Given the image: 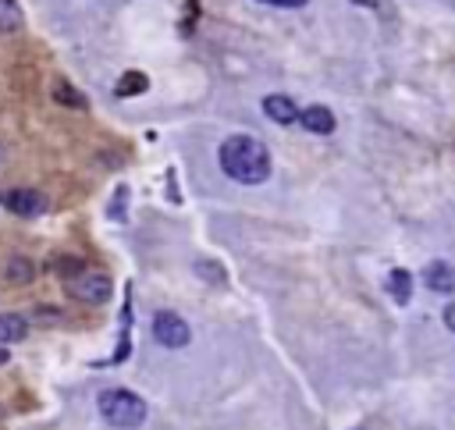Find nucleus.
Returning <instances> with one entry per match:
<instances>
[{
	"label": "nucleus",
	"mask_w": 455,
	"mask_h": 430,
	"mask_svg": "<svg viewBox=\"0 0 455 430\" xmlns=\"http://www.w3.org/2000/svg\"><path fill=\"white\" fill-rule=\"evenodd\" d=\"M423 281H427V288H430V291L451 295V291H455V267H451V263H444V259H434V263H427Z\"/></svg>",
	"instance_id": "6"
},
{
	"label": "nucleus",
	"mask_w": 455,
	"mask_h": 430,
	"mask_svg": "<svg viewBox=\"0 0 455 430\" xmlns=\"http://www.w3.org/2000/svg\"><path fill=\"white\" fill-rule=\"evenodd\" d=\"M68 291H71L78 302H92V306H100V302L110 299L114 284H110V277L100 274V270H78L75 277H68Z\"/></svg>",
	"instance_id": "3"
},
{
	"label": "nucleus",
	"mask_w": 455,
	"mask_h": 430,
	"mask_svg": "<svg viewBox=\"0 0 455 430\" xmlns=\"http://www.w3.org/2000/svg\"><path fill=\"white\" fill-rule=\"evenodd\" d=\"M444 323H448V330H455V302H448V309H444Z\"/></svg>",
	"instance_id": "15"
},
{
	"label": "nucleus",
	"mask_w": 455,
	"mask_h": 430,
	"mask_svg": "<svg viewBox=\"0 0 455 430\" xmlns=\"http://www.w3.org/2000/svg\"><path fill=\"white\" fill-rule=\"evenodd\" d=\"M53 96L64 103V107H75V110H85V96L78 92V89H71L68 82H57L53 85Z\"/></svg>",
	"instance_id": "13"
},
{
	"label": "nucleus",
	"mask_w": 455,
	"mask_h": 430,
	"mask_svg": "<svg viewBox=\"0 0 455 430\" xmlns=\"http://www.w3.org/2000/svg\"><path fill=\"white\" fill-rule=\"evenodd\" d=\"M4 206L18 217H39L46 210V199L36 188H7L4 192Z\"/></svg>",
	"instance_id": "5"
},
{
	"label": "nucleus",
	"mask_w": 455,
	"mask_h": 430,
	"mask_svg": "<svg viewBox=\"0 0 455 430\" xmlns=\"http://www.w3.org/2000/svg\"><path fill=\"white\" fill-rule=\"evenodd\" d=\"M263 114H267L270 121H277V124H295V121H299V107H295L288 96H281V92H274V96L263 100Z\"/></svg>",
	"instance_id": "7"
},
{
	"label": "nucleus",
	"mask_w": 455,
	"mask_h": 430,
	"mask_svg": "<svg viewBox=\"0 0 455 430\" xmlns=\"http://www.w3.org/2000/svg\"><path fill=\"white\" fill-rule=\"evenodd\" d=\"M100 416L110 423V426H121V430H132V426H142L146 419V402L128 391V387H107L100 391Z\"/></svg>",
	"instance_id": "2"
},
{
	"label": "nucleus",
	"mask_w": 455,
	"mask_h": 430,
	"mask_svg": "<svg viewBox=\"0 0 455 430\" xmlns=\"http://www.w3.org/2000/svg\"><path fill=\"white\" fill-rule=\"evenodd\" d=\"M28 334V323L14 313H0V341H21Z\"/></svg>",
	"instance_id": "11"
},
{
	"label": "nucleus",
	"mask_w": 455,
	"mask_h": 430,
	"mask_svg": "<svg viewBox=\"0 0 455 430\" xmlns=\"http://www.w3.org/2000/svg\"><path fill=\"white\" fill-rule=\"evenodd\" d=\"M32 277H36V267H32L28 256H7V259H4V281H11V284H28Z\"/></svg>",
	"instance_id": "9"
},
{
	"label": "nucleus",
	"mask_w": 455,
	"mask_h": 430,
	"mask_svg": "<svg viewBox=\"0 0 455 430\" xmlns=\"http://www.w3.org/2000/svg\"><path fill=\"white\" fill-rule=\"evenodd\" d=\"M153 338L164 348H185L188 338H192V330H188V323L178 313H156L153 316Z\"/></svg>",
	"instance_id": "4"
},
{
	"label": "nucleus",
	"mask_w": 455,
	"mask_h": 430,
	"mask_svg": "<svg viewBox=\"0 0 455 430\" xmlns=\"http://www.w3.org/2000/svg\"><path fill=\"white\" fill-rule=\"evenodd\" d=\"M387 291H391V299L398 306H405L412 299V277H409V270H391L387 274Z\"/></svg>",
	"instance_id": "10"
},
{
	"label": "nucleus",
	"mask_w": 455,
	"mask_h": 430,
	"mask_svg": "<svg viewBox=\"0 0 455 430\" xmlns=\"http://www.w3.org/2000/svg\"><path fill=\"white\" fill-rule=\"evenodd\" d=\"M299 121H302V128L306 131H316V135H331L334 128H338V121H334V114L327 110V107H306L302 114H299Z\"/></svg>",
	"instance_id": "8"
},
{
	"label": "nucleus",
	"mask_w": 455,
	"mask_h": 430,
	"mask_svg": "<svg viewBox=\"0 0 455 430\" xmlns=\"http://www.w3.org/2000/svg\"><path fill=\"white\" fill-rule=\"evenodd\" d=\"M217 160H220V171L228 178L242 181V185H259L270 174V153L252 135H231V139H224Z\"/></svg>",
	"instance_id": "1"
},
{
	"label": "nucleus",
	"mask_w": 455,
	"mask_h": 430,
	"mask_svg": "<svg viewBox=\"0 0 455 430\" xmlns=\"http://www.w3.org/2000/svg\"><path fill=\"white\" fill-rule=\"evenodd\" d=\"M146 85H149V78L142 71H128L117 82V96H139V92H146Z\"/></svg>",
	"instance_id": "12"
},
{
	"label": "nucleus",
	"mask_w": 455,
	"mask_h": 430,
	"mask_svg": "<svg viewBox=\"0 0 455 430\" xmlns=\"http://www.w3.org/2000/svg\"><path fill=\"white\" fill-rule=\"evenodd\" d=\"M263 4H274V7H302L306 0H263Z\"/></svg>",
	"instance_id": "16"
},
{
	"label": "nucleus",
	"mask_w": 455,
	"mask_h": 430,
	"mask_svg": "<svg viewBox=\"0 0 455 430\" xmlns=\"http://www.w3.org/2000/svg\"><path fill=\"white\" fill-rule=\"evenodd\" d=\"M7 359H11V352H7V348H0V366H4Z\"/></svg>",
	"instance_id": "17"
},
{
	"label": "nucleus",
	"mask_w": 455,
	"mask_h": 430,
	"mask_svg": "<svg viewBox=\"0 0 455 430\" xmlns=\"http://www.w3.org/2000/svg\"><path fill=\"white\" fill-rule=\"evenodd\" d=\"M21 25V11L14 0H0V32H14Z\"/></svg>",
	"instance_id": "14"
}]
</instances>
